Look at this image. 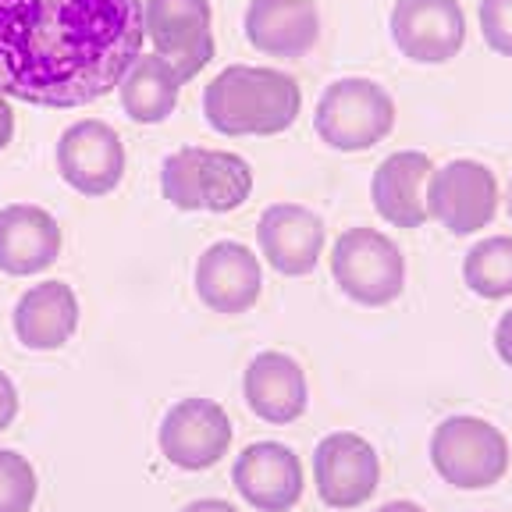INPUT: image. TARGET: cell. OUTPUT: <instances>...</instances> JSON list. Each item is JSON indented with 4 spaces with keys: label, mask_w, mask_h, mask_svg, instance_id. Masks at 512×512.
<instances>
[{
    "label": "cell",
    "mask_w": 512,
    "mask_h": 512,
    "mask_svg": "<svg viewBox=\"0 0 512 512\" xmlns=\"http://www.w3.org/2000/svg\"><path fill=\"white\" fill-rule=\"evenodd\" d=\"M143 40V0H0V93L57 111L96 104Z\"/></svg>",
    "instance_id": "obj_1"
},
{
    "label": "cell",
    "mask_w": 512,
    "mask_h": 512,
    "mask_svg": "<svg viewBox=\"0 0 512 512\" xmlns=\"http://www.w3.org/2000/svg\"><path fill=\"white\" fill-rule=\"evenodd\" d=\"M303 111V89L281 68L228 64L203 93L207 125L221 136H281Z\"/></svg>",
    "instance_id": "obj_2"
},
{
    "label": "cell",
    "mask_w": 512,
    "mask_h": 512,
    "mask_svg": "<svg viewBox=\"0 0 512 512\" xmlns=\"http://www.w3.org/2000/svg\"><path fill=\"white\" fill-rule=\"evenodd\" d=\"M395 100L392 93L374 79H349L331 82L317 100L313 128L324 146L338 153H363L370 146L384 143L395 128Z\"/></svg>",
    "instance_id": "obj_3"
},
{
    "label": "cell",
    "mask_w": 512,
    "mask_h": 512,
    "mask_svg": "<svg viewBox=\"0 0 512 512\" xmlns=\"http://www.w3.org/2000/svg\"><path fill=\"white\" fill-rule=\"evenodd\" d=\"M331 278L360 306H388L406 288V256L377 228H345L331 246Z\"/></svg>",
    "instance_id": "obj_4"
},
{
    "label": "cell",
    "mask_w": 512,
    "mask_h": 512,
    "mask_svg": "<svg viewBox=\"0 0 512 512\" xmlns=\"http://www.w3.org/2000/svg\"><path fill=\"white\" fill-rule=\"evenodd\" d=\"M431 466L445 484L459 491L495 488L509 473V441L491 420L448 416L434 427Z\"/></svg>",
    "instance_id": "obj_5"
},
{
    "label": "cell",
    "mask_w": 512,
    "mask_h": 512,
    "mask_svg": "<svg viewBox=\"0 0 512 512\" xmlns=\"http://www.w3.org/2000/svg\"><path fill=\"white\" fill-rule=\"evenodd\" d=\"M498 178L488 164L470 157L448 160L431 171L427 182V217L448 235H477L498 214Z\"/></svg>",
    "instance_id": "obj_6"
},
{
    "label": "cell",
    "mask_w": 512,
    "mask_h": 512,
    "mask_svg": "<svg viewBox=\"0 0 512 512\" xmlns=\"http://www.w3.org/2000/svg\"><path fill=\"white\" fill-rule=\"evenodd\" d=\"M143 29L153 54L182 75V82L214 61V11L210 0H143Z\"/></svg>",
    "instance_id": "obj_7"
},
{
    "label": "cell",
    "mask_w": 512,
    "mask_h": 512,
    "mask_svg": "<svg viewBox=\"0 0 512 512\" xmlns=\"http://www.w3.org/2000/svg\"><path fill=\"white\" fill-rule=\"evenodd\" d=\"M232 420L214 399H182L164 413L157 431L160 456L171 466L200 473L217 466L232 448Z\"/></svg>",
    "instance_id": "obj_8"
},
{
    "label": "cell",
    "mask_w": 512,
    "mask_h": 512,
    "mask_svg": "<svg viewBox=\"0 0 512 512\" xmlns=\"http://www.w3.org/2000/svg\"><path fill=\"white\" fill-rule=\"evenodd\" d=\"M388 29L395 50L413 64H448L466 47V11L459 0H395Z\"/></svg>",
    "instance_id": "obj_9"
},
{
    "label": "cell",
    "mask_w": 512,
    "mask_h": 512,
    "mask_svg": "<svg viewBox=\"0 0 512 512\" xmlns=\"http://www.w3.org/2000/svg\"><path fill=\"white\" fill-rule=\"evenodd\" d=\"M57 175L82 196H107L125 178V143L107 121H75L57 139Z\"/></svg>",
    "instance_id": "obj_10"
},
{
    "label": "cell",
    "mask_w": 512,
    "mask_h": 512,
    "mask_svg": "<svg viewBox=\"0 0 512 512\" xmlns=\"http://www.w3.org/2000/svg\"><path fill=\"white\" fill-rule=\"evenodd\" d=\"M317 495L331 509H360L374 498L381 484V459L367 438L352 431H335L313 452Z\"/></svg>",
    "instance_id": "obj_11"
},
{
    "label": "cell",
    "mask_w": 512,
    "mask_h": 512,
    "mask_svg": "<svg viewBox=\"0 0 512 512\" xmlns=\"http://www.w3.org/2000/svg\"><path fill=\"white\" fill-rule=\"evenodd\" d=\"M192 281H196V296L207 310L221 313V317H239L260 303L264 267L249 246L235 239H221L200 253Z\"/></svg>",
    "instance_id": "obj_12"
},
{
    "label": "cell",
    "mask_w": 512,
    "mask_h": 512,
    "mask_svg": "<svg viewBox=\"0 0 512 512\" xmlns=\"http://www.w3.org/2000/svg\"><path fill=\"white\" fill-rule=\"evenodd\" d=\"M232 484L256 512H288L303 498V463L281 441H256L242 448L232 466Z\"/></svg>",
    "instance_id": "obj_13"
},
{
    "label": "cell",
    "mask_w": 512,
    "mask_h": 512,
    "mask_svg": "<svg viewBox=\"0 0 512 512\" xmlns=\"http://www.w3.org/2000/svg\"><path fill=\"white\" fill-rule=\"evenodd\" d=\"M256 239H260V256L285 278H303L324 256L328 228L303 203H271L260 214L256 224Z\"/></svg>",
    "instance_id": "obj_14"
},
{
    "label": "cell",
    "mask_w": 512,
    "mask_h": 512,
    "mask_svg": "<svg viewBox=\"0 0 512 512\" xmlns=\"http://www.w3.org/2000/svg\"><path fill=\"white\" fill-rule=\"evenodd\" d=\"M242 29L256 54L299 61L320 40L317 0H249Z\"/></svg>",
    "instance_id": "obj_15"
},
{
    "label": "cell",
    "mask_w": 512,
    "mask_h": 512,
    "mask_svg": "<svg viewBox=\"0 0 512 512\" xmlns=\"http://www.w3.org/2000/svg\"><path fill=\"white\" fill-rule=\"evenodd\" d=\"M242 395H246V406L274 427L299 420L310 406V384H306L299 360L274 349L249 360L242 374Z\"/></svg>",
    "instance_id": "obj_16"
},
{
    "label": "cell",
    "mask_w": 512,
    "mask_h": 512,
    "mask_svg": "<svg viewBox=\"0 0 512 512\" xmlns=\"http://www.w3.org/2000/svg\"><path fill=\"white\" fill-rule=\"evenodd\" d=\"M61 224L36 203H11L0 210V271L11 278L40 274L61 256Z\"/></svg>",
    "instance_id": "obj_17"
},
{
    "label": "cell",
    "mask_w": 512,
    "mask_h": 512,
    "mask_svg": "<svg viewBox=\"0 0 512 512\" xmlns=\"http://www.w3.org/2000/svg\"><path fill=\"white\" fill-rule=\"evenodd\" d=\"M434 160L420 150H399L384 157L370 182L374 210L392 228H420L427 221V182Z\"/></svg>",
    "instance_id": "obj_18"
},
{
    "label": "cell",
    "mask_w": 512,
    "mask_h": 512,
    "mask_svg": "<svg viewBox=\"0 0 512 512\" xmlns=\"http://www.w3.org/2000/svg\"><path fill=\"white\" fill-rule=\"evenodd\" d=\"M15 338L32 352H54L79 331V296L64 281H40L25 288L11 313Z\"/></svg>",
    "instance_id": "obj_19"
},
{
    "label": "cell",
    "mask_w": 512,
    "mask_h": 512,
    "mask_svg": "<svg viewBox=\"0 0 512 512\" xmlns=\"http://www.w3.org/2000/svg\"><path fill=\"white\" fill-rule=\"evenodd\" d=\"M182 86V75L160 54H139L125 72V79L118 82L121 111L136 125H160L175 114Z\"/></svg>",
    "instance_id": "obj_20"
},
{
    "label": "cell",
    "mask_w": 512,
    "mask_h": 512,
    "mask_svg": "<svg viewBox=\"0 0 512 512\" xmlns=\"http://www.w3.org/2000/svg\"><path fill=\"white\" fill-rule=\"evenodd\" d=\"M253 196V168L232 150H207L203 146L200 200L210 214H232Z\"/></svg>",
    "instance_id": "obj_21"
},
{
    "label": "cell",
    "mask_w": 512,
    "mask_h": 512,
    "mask_svg": "<svg viewBox=\"0 0 512 512\" xmlns=\"http://www.w3.org/2000/svg\"><path fill=\"white\" fill-rule=\"evenodd\" d=\"M463 281L480 299L512 296V235H488L470 246L463 260Z\"/></svg>",
    "instance_id": "obj_22"
},
{
    "label": "cell",
    "mask_w": 512,
    "mask_h": 512,
    "mask_svg": "<svg viewBox=\"0 0 512 512\" xmlns=\"http://www.w3.org/2000/svg\"><path fill=\"white\" fill-rule=\"evenodd\" d=\"M203 146H182L160 164V192L175 210H203L200 200Z\"/></svg>",
    "instance_id": "obj_23"
},
{
    "label": "cell",
    "mask_w": 512,
    "mask_h": 512,
    "mask_svg": "<svg viewBox=\"0 0 512 512\" xmlns=\"http://www.w3.org/2000/svg\"><path fill=\"white\" fill-rule=\"evenodd\" d=\"M36 495H40L36 466L15 448H0V512H32Z\"/></svg>",
    "instance_id": "obj_24"
},
{
    "label": "cell",
    "mask_w": 512,
    "mask_h": 512,
    "mask_svg": "<svg viewBox=\"0 0 512 512\" xmlns=\"http://www.w3.org/2000/svg\"><path fill=\"white\" fill-rule=\"evenodd\" d=\"M480 36L498 57H512V0H480Z\"/></svg>",
    "instance_id": "obj_25"
},
{
    "label": "cell",
    "mask_w": 512,
    "mask_h": 512,
    "mask_svg": "<svg viewBox=\"0 0 512 512\" xmlns=\"http://www.w3.org/2000/svg\"><path fill=\"white\" fill-rule=\"evenodd\" d=\"M18 416V388L4 370H0V431H8Z\"/></svg>",
    "instance_id": "obj_26"
},
{
    "label": "cell",
    "mask_w": 512,
    "mask_h": 512,
    "mask_svg": "<svg viewBox=\"0 0 512 512\" xmlns=\"http://www.w3.org/2000/svg\"><path fill=\"white\" fill-rule=\"evenodd\" d=\"M495 352L505 367H512V310L502 313L495 324Z\"/></svg>",
    "instance_id": "obj_27"
},
{
    "label": "cell",
    "mask_w": 512,
    "mask_h": 512,
    "mask_svg": "<svg viewBox=\"0 0 512 512\" xmlns=\"http://www.w3.org/2000/svg\"><path fill=\"white\" fill-rule=\"evenodd\" d=\"M15 139V111H11V96L0 93V150H8Z\"/></svg>",
    "instance_id": "obj_28"
},
{
    "label": "cell",
    "mask_w": 512,
    "mask_h": 512,
    "mask_svg": "<svg viewBox=\"0 0 512 512\" xmlns=\"http://www.w3.org/2000/svg\"><path fill=\"white\" fill-rule=\"evenodd\" d=\"M182 512H239L232 502H224V498H200V502H189Z\"/></svg>",
    "instance_id": "obj_29"
},
{
    "label": "cell",
    "mask_w": 512,
    "mask_h": 512,
    "mask_svg": "<svg viewBox=\"0 0 512 512\" xmlns=\"http://www.w3.org/2000/svg\"><path fill=\"white\" fill-rule=\"evenodd\" d=\"M374 512H427V509L424 505L409 502V498H399V502H384L381 509H374Z\"/></svg>",
    "instance_id": "obj_30"
},
{
    "label": "cell",
    "mask_w": 512,
    "mask_h": 512,
    "mask_svg": "<svg viewBox=\"0 0 512 512\" xmlns=\"http://www.w3.org/2000/svg\"><path fill=\"white\" fill-rule=\"evenodd\" d=\"M505 207H509V217H512V182H509V196H505Z\"/></svg>",
    "instance_id": "obj_31"
}]
</instances>
